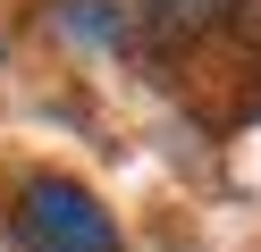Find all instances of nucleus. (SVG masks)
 I'll return each instance as SVG.
<instances>
[{
    "instance_id": "obj_1",
    "label": "nucleus",
    "mask_w": 261,
    "mask_h": 252,
    "mask_svg": "<svg viewBox=\"0 0 261 252\" xmlns=\"http://www.w3.org/2000/svg\"><path fill=\"white\" fill-rule=\"evenodd\" d=\"M17 244L25 252H118L110 210L68 177H34L17 193Z\"/></svg>"
},
{
    "instance_id": "obj_2",
    "label": "nucleus",
    "mask_w": 261,
    "mask_h": 252,
    "mask_svg": "<svg viewBox=\"0 0 261 252\" xmlns=\"http://www.w3.org/2000/svg\"><path fill=\"white\" fill-rule=\"evenodd\" d=\"M143 25L160 42H202V34L236 25V0H143Z\"/></svg>"
}]
</instances>
